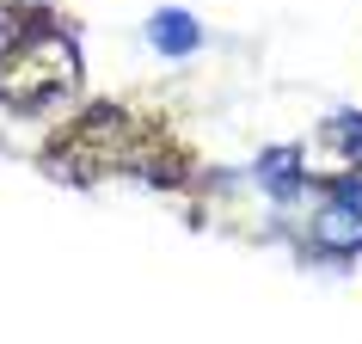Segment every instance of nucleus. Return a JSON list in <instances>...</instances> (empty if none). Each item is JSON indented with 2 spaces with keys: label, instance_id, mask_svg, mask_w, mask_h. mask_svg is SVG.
I'll return each mask as SVG.
<instances>
[{
  "label": "nucleus",
  "instance_id": "f257e3e1",
  "mask_svg": "<svg viewBox=\"0 0 362 344\" xmlns=\"http://www.w3.org/2000/svg\"><path fill=\"white\" fill-rule=\"evenodd\" d=\"M80 80V50L62 25L43 19L31 38H19L6 56H0V105H19V111H37L56 93H68Z\"/></svg>",
  "mask_w": 362,
  "mask_h": 344
},
{
  "label": "nucleus",
  "instance_id": "f03ea898",
  "mask_svg": "<svg viewBox=\"0 0 362 344\" xmlns=\"http://www.w3.org/2000/svg\"><path fill=\"white\" fill-rule=\"evenodd\" d=\"M307 228H313V252H325V258H356L362 252V210L344 191L320 197V210H313Z\"/></svg>",
  "mask_w": 362,
  "mask_h": 344
},
{
  "label": "nucleus",
  "instance_id": "7ed1b4c3",
  "mask_svg": "<svg viewBox=\"0 0 362 344\" xmlns=\"http://www.w3.org/2000/svg\"><path fill=\"white\" fill-rule=\"evenodd\" d=\"M148 43H153V56L185 62L203 50V19L185 13V6H160V13H148Z\"/></svg>",
  "mask_w": 362,
  "mask_h": 344
},
{
  "label": "nucleus",
  "instance_id": "20e7f679",
  "mask_svg": "<svg viewBox=\"0 0 362 344\" xmlns=\"http://www.w3.org/2000/svg\"><path fill=\"white\" fill-rule=\"evenodd\" d=\"M252 185L270 197V203H295L307 191V172H301V154L295 148H264L258 166H252Z\"/></svg>",
  "mask_w": 362,
  "mask_h": 344
},
{
  "label": "nucleus",
  "instance_id": "39448f33",
  "mask_svg": "<svg viewBox=\"0 0 362 344\" xmlns=\"http://www.w3.org/2000/svg\"><path fill=\"white\" fill-rule=\"evenodd\" d=\"M356 172H362V166H356Z\"/></svg>",
  "mask_w": 362,
  "mask_h": 344
}]
</instances>
